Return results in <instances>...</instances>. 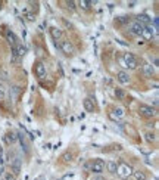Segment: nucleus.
<instances>
[{
  "label": "nucleus",
  "instance_id": "1",
  "mask_svg": "<svg viewBox=\"0 0 159 180\" xmlns=\"http://www.w3.org/2000/svg\"><path fill=\"white\" fill-rule=\"evenodd\" d=\"M122 62H124V67L128 68V70H136L137 65H139L136 56H134L133 53H130V52H128V53H124V59H122Z\"/></svg>",
  "mask_w": 159,
  "mask_h": 180
},
{
  "label": "nucleus",
  "instance_id": "2",
  "mask_svg": "<svg viewBox=\"0 0 159 180\" xmlns=\"http://www.w3.org/2000/svg\"><path fill=\"white\" fill-rule=\"evenodd\" d=\"M139 114L141 117H144V118H152V117L156 115V111H155V108H152L149 105H140L139 106Z\"/></svg>",
  "mask_w": 159,
  "mask_h": 180
},
{
  "label": "nucleus",
  "instance_id": "3",
  "mask_svg": "<svg viewBox=\"0 0 159 180\" xmlns=\"http://www.w3.org/2000/svg\"><path fill=\"white\" fill-rule=\"evenodd\" d=\"M143 30H144V25H141V24L137 22V21H133V22H130V25H128V31H130L133 36H141Z\"/></svg>",
  "mask_w": 159,
  "mask_h": 180
},
{
  "label": "nucleus",
  "instance_id": "4",
  "mask_svg": "<svg viewBox=\"0 0 159 180\" xmlns=\"http://www.w3.org/2000/svg\"><path fill=\"white\" fill-rule=\"evenodd\" d=\"M105 167H106L105 161H102V160H94V161L91 162V165H90V170H91L94 174H100V173L105 171Z\"/></svg>",
  "mask_w": 159,
  "mask_h": 180
},
{
  "label": "nucleus",
  "instance_id": "5",
  "mask_svg": "<svg viewBox=\"0 0 159 180\" xmlns=\"http://www.w3.org/2000/svg\"><path fill=\"white\" fill-rule=\"evenodd\" d=\"M61 50L66 55V56H72L74 55V52H75V49H74V46L72 43L69 42V40H63V42H61Z\"/></svg>",
  "mask_w": 159,
  "mask_h": 180
},
{
  "label": "nucleus",
  "instance_id": "6",
  "mask_svg": "<svg viewBox=\"0 0 159 180\" xmlns=\"http://www.w3.org/2000/svg\"><path fill=\"white\" fill-rule=\"evenodd\" d=\"M117 174L121 177H130L133 174V168L127 164H119L118 168H117Z\"/></svg>",
  "mask_w": 159,
  "mask_h": 180
},
{
  "label": "nucleus",
  "instance_id": "7",
  "mask_svg": "<svg viewBox=\"0 0 159 180\" xmlns=\"http://www.w3.org/2000/svg\"><path fill=\"white\" fill-rule=\"evenodd\" d=\"M34 74L39 77V78H44L46 77V65L43 62H37L34 65Z\"/></svg>",
  "mask_w": 159,
  "mask_h": 180
},
{
  "label": "nucleus",
  "instance_id": "8",
  "mask_svg": "<svg viewBox=\"0 0 159 180\" xmlns=\"http://www.w3.org/2000/svg\"><path fill=\"white\" fill-rule=\"evenodd\" d=\"M117 80H118L121 84H128L130 83V74L127 71L121 70V71H118V74H117Z\"/></svg>",
  "mask_w": 159,
  "mask_h": 180
},
{
  "label": "nucleus",
  "instance_id": "9",
  "mask_svg": "<svg viewBox=\"0 0 159 180\" xmlns=\"http://www.w3.org/2000/svg\"><path fill=\"white\" fill-rule=\"evenodd\" d=\"M141 72H143V75H144L146 78H150V77H153L155 70H153V67H152V65L144 64V65H143V68H141Z\"/></svg>",
  "mask_w": 159,
  "mask_h": 180
},
{
  "label": "nucleus",
  "instance_id": "10",
  "mask_svg": "<svg viewBox=\"0 0 159 180\" xmlns=\"http://www.w3.org/2000/svg\"><path fill=\"white\" fill-rule=\"evenodd\" d=\"M49 31H50V36H52V39H53L55 42H58V40H61V39H62V31H61L59 28L52 27Z\"/></svg>",
  "mask_w": 159,
  "mask_h": 180
},
{
  "label": "nucleus",
  "instance_id": "11",
  "mask_svg": "<svg viewBox=\"0 0 159 180\" xmlns=\"http://www.w3.org/2000/svg\"><path fill=\"white\" fill-rule=\"evenodd\" d=\"M82 105H84V109L87 111V112H93L94 111V103H93V100L91 99H84V102H82Z\"/></svg>",
  "mask_w": 159,
  "mask_h": 180
},
{
  "label": "nucleus",
  "instance_id": "12",
  "mask_svg": "<svg viewBox=\"0 0 159 180\" xmlns=\"http://www.w3.org/2000/svg\"><path fill=\"white\" fill-rule=\"evenodd\" d=\"M105 168H108V171L109 173H112V174H117V168H118V164L117 162H114V161H109V162H106V167Z\"/></svg>",
  "mask_w": 159,
  "mask_h": 180
},
{
  "label": "nucleus",
  "instance_id": "13",
  "mask_svg": "<svg viewBox=\"0 0 159 180\" xmlns=\"http://www.w3.org/2000/svg\"><path fill=\"white\" fill-rule=\"evenodd\" d=\"M10 167H12V170H13V173L15 174H19V171H21V162H19V160L16 158L12 164H10Z\"/></svg>",
  "mask_w": 159,
  "mask_h": 180
},
{
  "label": "nucleus",
  "instance_id": "14",
  "mask_svg": "<svg viewBox=\"0 0 159 180\" xmlns=\"http://www.w3.org/2000/svg\"><path fill=\"white\" fill-rule=\"evenodd\" d=\"M6 40H7L12 46H16V37H15V34H13L12 31H7V33H6Z\"/></svg>",
  "mask_w": 159,
  "mask_h": 180
},
{
  "label": "nucleus",
  "instance_id": "15",
  "mask_svg": "<svg viewBox=\"0 0 159 180\" xmlns=\"http://www.w3.org/2000/svg\"><path fill=\"white\" fill-rule=\"evenodd\" d=\"M16 139H18L16 133H13V132H9V133L6 135V143H13V142H16Z\"/></svg>",
  "mask_w": 159,
  "mask_h": 180
},
{
  "label": "nucleus",
  "instance_id": "16",
  "mask_svg": "<svg viewBox=\"0 0 159 180\" xmlns=\"http://www.w3.org/2000/svg\"><path fill=\"white\" fill-rule=\"evenodd\" d=\"M133 174H134V179L136 180H146L147 179V176H146L143 171H140V170H139V171H133Z\"/></svg>",
  "mask_w": 159,
  "mask_h": 180
},
{
  "label": "nucleus",
  "instance_id": "17",
  "mask_svg": "<svg viewBox=\"0 0 159 180\" xmlns=\"http://www.w3.org/2000/svg\"><path fill=\"white\" fill-rule=\"evenodd\" d=\"M77 4H78L80 7H82L84 10H90V6H91L93 3H91V1H85V0H81V1H78Z\"/></svg>",
  "mask_w": 159,
  "mask_h": 180
},
{
  "label": "nucleus",
  "instance_id": "18",
  "mask_svg": "<svg viewBox=\"0 0 159 180\" xmlns=\"http://www.w3.org/2000/svg\"><path fill=\"white\" fill-rule=\"evenodd\" d=\"M62 160H63V162H71V161H72V154L65 152V154L62 155Z\"/></svg>",
  "mask_w": 159,
  "mask_h": 180
},
{
  "label": "nucleus",
  "instance_id": "19",
  "mask_svg": "<svg viewBox=\"0 0 159 180\" xmlns=\"http://www.w3.org/2000/svg\"><path fill=\"white\" fill-rule=\"evenodd\" d=\"M115 96L118 97V99H124V96H125V93L122 91L121 89H117L115 90Z\"/></svg>",
  "mask_w": 159,
  "mask_h": 180
},
{
  "label": "nucleus",
  "instance_id": "20",
  "mask_svg": "<svg viewBox=\"0 0 159 180\" xmlns=\"http://www.w3.org/2000/svg\"><path fill=\"white\" fill-rule=\"evenodd\" d=\"M115 112H117V118H118V117H124V109H122V108L115 109Z\"/></svg>",
  "mask_w": 159,
  "mask_h": 180
},
{
  "label": "nucleus",
  "instance_id": "21",
  "mask_svg": "<svg viewBox=\"0 0 159 180\" xmlns=\"http://www.w3.org/2000/svg\"><path fill=\"white\" fill-rule=\"evenodd\" d=\"M146 139H147L149 142H153V140H155V135H153V133H147V135H146Z\"/></svg>",
  "mask_w": 159,
  "mask_h": 180
},
{
  "label": "nucleus",
  "instance_id": "22",
  "mask_svg": "<svg viewBox=\"0 0 159 180\" xmlns=\"http://www.w3.org/2000/svg\"><path fill=\"white\" fill-rule=\"evenodd\" d=\"M66 4L69 9H75V1H66Z\"/></svg>",
  "mask_w": 159,
  "mask_h": 180
},
{
  "label": "nucleus",
  "instance_id": "23",
  "mask_svg": "<svg viewBox=\"0 0 159 180\" xmlns=\"http://www.w3.org/2000/svg\"><path fill=\"white\" fill-rule=\"evenodd\" d=\"M4 180H15V179H13V176H12V174H9V173H7V174H4Z\"/></svg>",
  "mask_w": 159,
  "mask_h": 180
},
{
  "label": "nucleus",
  "instance_id": "24",
  "mask_svg": "<svg viewBox=\"0 0 159 180\" xmlns=\"http://www.w3.org/2000/svg\"><path fill=\"white\" fill-rule=\"evenodd\" d=\"M27 16H28V19H30V21H34V19H36V18H34V15H31V13H28Z\"/></svg>",
  "mask_w": 159,
  "mask_h": 180
},
{
  "label": "nucleus",
  "instance_id": "25",
  "mask_svg": "<svg viewBox=\"0 0 159 180\" xmlns=\"http://www.w3.org/2000/svg\"><path fill=\"white\" fill-rule=\"evenodd\" d=\"M118 21H119V22H127L128 19H125V16H121V18L118 19Z\"/></svg>",
  "mask_w": 159,
  "mask_h": 180
}]
</instances>
